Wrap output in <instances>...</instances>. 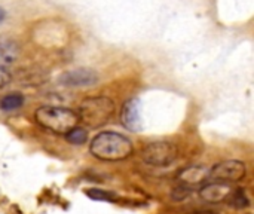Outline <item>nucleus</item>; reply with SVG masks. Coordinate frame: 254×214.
Masks as SVG:
<instances>
[{"label":"nucleus","mask_w":254,"mask_h":214,"mask_svg":"<svg viewBox=\"0 0 254 214\" xmlns=\"http://www.w3.org/2000/svg\"><path fill=\"white\" fill-rule=\"evenodd\" d=\"M247 167L244 162L237 159H228L223 162L216 164L208 174V179L214 182H223V183H235L246 177Z\"/></svg>","instance_id":"nucleus-5"},{"label":"nucleus","mask_w":254,"mask_h":214,"mask_svg":"<svg viewBox=\"0 0 254 214\" xmlns=\"http://www.w3.org/2000/svg\"><path fill=\"white\" fill-rule=\"evenodd\" d=\"M121 122L122 125L134 133L143 131V115H141V103L138 98L128 100L121 110Z\"/></svg>","instance_id":"nucleus-6"},{"label":"nucleus","mask_w":254,"mask_h":214,"mask_svg":"<svg viewBox=\"0 0 254 214\" xmlns=\"http://www.w3.org/2000/svg\"><path fill=\"white\" fill-rule=\"evenodd\" d=\"M4 16H6V13H4V10L3 9H0V22L4 19Z\"/></svg>","instance_id":"nucleus-15"},{"label":"nucleus","mask_w":254,"mask_h":214,"mask_svg":"<svg viewBox=\"0 0 254 214\" xmlns=\"http://www.w3.org/2000/svg\"><path fill=\"white\" fill-rule=\"evenodd\" d=\"M232 192L231 183H223V182H211L204 185L199 189V197L202 201L210 203V204H219L225 203L229 194Z\"/></svg>","instance_id":"nucleus-7"},{"label":"nucleus","mask_w":254,"mask_h":214,"mask_svg":"<svg viewBox=\"0 0 254 214\" xmlns=\"http://www.w3.org/2000/svg\"><path fill=\"white\" fill-rule=\"evenodd\" d=\"M9 82H10V73L4 67H0V88L6 86Z\"/></svg>","instance_id":"nucleus-14"},{"label":"nucleus","mask_w":254,"mask_h":214,"mask_svg":"<svg viewBox=\"0 0 254 214\" xmlns=\"http://www.w3.org/2000/svg\"><path fill=\"white\" fill-rule=\"evenodd\" d=\"M65 137H67V140H68L71 144H83V143H86V140H88V133H86L83 128L74 127L73 130H70V131L65 134Z\"/></svg>","instance_id":"nucleus-12"},{"label":"nucleus","mask_w":254,"mask_h":214,"mask_svg":"<svg viewBox=\"0 0 254 214\" xmlns=\"http://www.w3.org/2000/svg\"><path fill=\"white\" fill-rule=\"evenodd\" d=\"M24 104V97L18 92H12V94H7L6 97L1 98L0 101V107L3 110H16L19 109L21 106Z\"/></svg>","instance_id":"nucleus-11"},{"label":"nucleus","mask_w":254,"mask_h":214,"mask_svg":"<svg viewBox=\"0 0 254 214\" xmlns=\"http://www.w3.org/2000/svg\"><path fill=\"white\" fill-rule=\"evenodd\" d=\"M115 103L109 97H89L85 98L77 109L79 122L88 128H100L106 125L115 115Z\"/></svg>","instance_id":"nucleus-3"},{"label":"nucleus","mask_w":254,"mask_h":214,"mask_svg":"<svg viewBox=\"0 0 254 214\" xmlns=\"http://www.w3.org/2000/svg\"><path fill=\"white\" fill-rule=\"evenodd\" d=\"M226 203L237 210H243L250 206V200L244 192V189H232V192L226 198Z\"/></svg>","instance_id":"nucleus-10"},{"label":"nucleus","mask_w":254,"mask_h":214,"mask_svg":"<svg viewBox=\"0 0 254 214\" xmlns=\"http://www.w3.org/2000/svg\"><path fill=\"white\" fill-rule=\"evenodd\" d=\"M91 153L101 161H122L132 155L134 147L128 137L118 133H100L89 146Z\"/></svg>","instance_id":"nucleus-1"},{"label":"nucleus","mask_w":254,"mask_h":214,"mask_svg":"<svg viewBox=\"0 0 254 214\" xmlns=\"http://www.w3.org/2000/svg\"><path fill=\"white\" fill-rule=\"evenodd\" d=\"M86 195L92 200H100V201H112L116 198L115 194H109L106 191H100V189H88Z\"/></svg>","instance_id":"nucleus-13"},{"label":"nucleus","mask_w":254,"mask_h":214,"mask_svg":"<svg viewBox=\"0 0 254 214\" xmlns=\"http://www.w3.org/2000/svg\"><path fill=\"white\" fill-rule=\"evenodd\" d=\"M196 214H217V213H211V212H204V213H196Z\"/></svg>","instance_id":"nucleus-16"},{"label":"nucleus","mask_w":254,"mask_h":214,"mask_svg":"<svg viewBox=\"0 0 254 214\" xmlns=\"http://www.w3.org/2000/svg\"><path fill=\"white\" fill-rule=\"evenodd\" d=\"M208 174H210V170L207 167H189L183 170L177 179L180 180L182 185L188 188H193V186L204 183L208 179Z\"/></svg>","instance_id":"nucleus-9"},{"label":"nucleus","mask_w":254,"mask_h":214,"mask_svg":"<svg viewBox=\"0 0 254 214\" xmlns=\"http://www.w3.org/2000/svg\"><path fill=\"white\" fill-rule=\"evenodd\" d=\"M179 156V149L174 143L170 142H155L147 144L143 152L141 158L146 164L156 165V167H167L173 164Z\"/></svg>","instance_id":"nucleus-4"},{"label":"nucleus","mask_w":254,"mask_h":214,"mask_svg":"<svg viewBox=\"0 0 254 214\" xmlns=\"http://www.w3.org/2000/svg\"><path fill=\"white\" fill-rule=\"evenodd\" d=\"M97 80H98V76L95 74V71L88 70V69L71 70V71L61 74L60 77V82L65 86H88V85H94Z\"/></svg>","instance_id":"nucleus-8"},{"label":"nucleus","mask_w":254,"mask_h":214,"mask_svg":"<svg viewBox=\"0 0 254 214\" xmlns=\"http://www.w3.org/2000/svg\"><path fill=\"white\" fill-rule=\"evenodd\" d=\"M34 118L42 128L63 136H65L70 130H73L79 124V116L76 112L67 107H57V106H45L37 109Z\"/></svg>","instance_id":"nucleus-2"}]
</instances>
